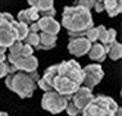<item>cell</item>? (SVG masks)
I'll return each instance as SVG.
<instances>
[{
    "mask_svg": "<svg viewBox=\"0 0 122 116\" xmlns=\"http://www.w3.org/2000/svg\"><path fill=\"white\" fill-rule=\"evenodd\" d=\"M91 41L82 35V37H69V43H68V51L71 53L72 56L81 57L84 55H87L90 50Z\"/></svg>",
    "mask_w": 122,
    "mask_h": 116,
    "instance_id": "obj_8",
    "label": "cell"
},
{
    "mask_svg": "<svg viewBox=\"0 0 122 116\" xmlns=\"http://www.w3.org/2000/svg\"><path fill=\"white\" fill-rule=\"evenodd\" d=\"M38 41H40V38H38V32H32V31H30V32L27 34V37L22 40L24 44H28V46H31L34 50L37 49Z\"/></svg>",
    "mask_w": 122,
    "mask_h": 116,
    "instance_id": "obj_20",
    "label": "cell"
},
{
    "mask_svg": "<svg viewBox=\"0 0 122 116\" xmlns=\"http://www.w3.org/2000/svg\"><path fill=\"white\" fill-rule=\"evenodd\" d=\"M12 28L16 34V40H24L25 37H27V34L30 32V28H28V25L27 24H24V22H19V21H13L12 22Z\"/></svg>",
    "mask_w": 122,
    "mask_h": 116,
    "instance_id": "obj_18",
    "label": "cell"
},
{
    "mask_svg": "<svg viewBox=\"0 0 122 116\" xmlns=\"http://www.w3.org/2000/svg\"><path fill=\"white\" fill-rule=\"evenodd\" d=\"M57 65H53V66H49L46 71H44V74H43V79H44V81H47L49 84H51L53 85V81H55V78L57 76Z\"/></svg>",
    "mask_w": 122,
    "mask_h": 116,
    "instance_id": "obj_19",
    "label": "cell"
},
{
    "mask_svg": "<svg viewBox=\"0 0 122 116\" xmlns=\"http://www.w3.org/2000/svg\"><path fill=\"white\" fill-rule=\"evenodd\" d=\"M57 72H59V75H63V76L69 78L71 81L81 85L82 68L76 60H63L60 63H57Z\"/></svg>",
    "mask_w": 122,
    "mask_h": 116,
    "instance_id": "obj_7",
    "label": "cell"
},
{
    "mask_svg": "<svg viewBox=\"0 0 122 116\" xmlns=\"http://www.w3.org/2000/svg\"><path fill=\"white\" fill-rule=\"evenodd\" d=\"M0 116H9V115H7L6 112H0Z\"/></svg>",
    "mask_w": 122,
    "mask_h": 116,
    "instance_id": "obj_34",
    "label": "cell"
},
{
    "mask_svg": "<svg viewBox=\"0 0 122 116\" xmlns=\"http://www.w3.org/2000/svg\"><path fill=\"white\" fill-rule=\"evenodd\" d=\"M28 28H30V31H32V32H40V28H38L37 22H32V24H30V25H28Z\"/></svg>",
    "mask_w": 122,
    "mask_h": 116,
    "instance_id": "obj_30",
    "label": "cell"
},
{
    "mask_svg": "<svg viewBox=\"0 0 122 116\" xmlns=\"http://www.w3.org/2000/svg\"><path fill=\"white\" fill-rule=\"evenodd\" d=\"M10 72V63L7 60L0 62V78H5L7 74Z\"/></svg>",
    "mask_w": 122,
    "mask_h": 116,
    "instance_id": "obj_25",
    "label": "cell"
},
{
    "mask_svg": "<svg viewBox=\"0 0 122 116\" xmlns=\"http://www.w3.org/2000/svg\"><path fill=\"white\" fill-rule=\"evenodd\" d=\"M6 60L10 63V72L12 71H25V72H31V71H37L38 68V59L30 55V56H13V55H7Z\"/></svg>",
    "mask_w": 122,
    "mask_h": 116,
    "instance_id": "obj_6",
    "label": "cell"
},
{
    "mask_svg": "<svg viewBox=\"0 0 122 116\" xmlns=\"http://www.w3.org/2000/svg\"><path fill=\"white\" fill-rule=\"evenodd\" d=\"M38 46L36 50H50V49H55L56 47V43H57V35L55 34H49V32H38Z\"/></svg>",
    "mask_w": 122,
    "mask_h": 116,
    "instance_id": "obj_13",
    "label": "cell"
},
{
    "mask_svg": "<svg viewBox=\"0 0 122 116\" xmlns=\"http://www.w3.org/2000/svg\"><path fill=\"white\" fill-rule=\"evenodd\" d=\"M87 55L90 56L91 60L97 62V63H102V62L106 59V46L99 43V41H94V43H91L90 50H88Z\"/></svg>",
    "mask_w": 122,
    "mask_h": 116,
    "instance_id": "obj_12",
    "label": "cell"
},
{
    "mask_svg": "<svg viewBox=\"0 0 122 116\" xmlns=\"http://www.w3.org/2000/svg\"><path fill=\"white\" fill-rule=\"evenodd\" d=\"M60 25L65 26L69 37H82V35H85L87 30H90L94 25V22L88 9L74 5L65 6Z\"/></svg>",
    "mask_w": 122,
    "mask_h": 116,
    "instance_id": "obj_1",
    "label": "cell"
},
{
    "mask_svg": "<svg viewBox=\"0 0 122 116\" xmlns=\"http://www.w3.org/2000/svg\"><path fill=\"white\" fill-rule=\"evenodd\" d=\"M15 21V18L12 16V13L7 12H0V26H7L12 25V22Z\"/></svg>",
    "mask_w": 122,
    "mask_h": 116,
    "instance_id": "obj_22",
    "label": "cell"
},
{
    "mask_svg": "<svg viewBox=\"0 0 122 116\" xmlns=\"http://www.w3.org/2000/svg\"><path fill=\"white\" fill-rule=\"evenodd\" d=\"M37 2H38V0H28V3H30V6H34V7H36Z\"/></svg>",
    "mask_w": 122,
    "mask_h": 116,
    "instance_id": "obj_31",
    "label": "cell"
},
{
    "mask_svg": "<svg viewBox=\"0 0 122 116\" xmlns=\"http://www.w3.org/2000/svg\"><path fill=\"white\" fill-rule=\"evenodd\" d=\"M115 40H116V31L113 28H109L107 30V43H106V46H109V44L113 43Z\"/></svg>",
    "mask_w": 122,
    "mask_h": 116,
    "instance_id": "obj_28",
    "label": "cell"
},
{
    "mask_svg": "<svg viewBox=\"0 0 122 116\" xmlns=\"http://www.w3.org/2000/svg\"><path fill=\"white\" fill-rule=\"evenodd\" d=\"M32 53H34V49L31 46H28V44H22L19 56H30V55H32Z\"/></svg>",
    "mask_w": 122,
    "mask_h": 116,
    "instance_id": "obj_27",
    "label": "cell"
},
{
    "mask_svg": "<svg viewBox=\"0 0 122 116\" xmlns=\"http://www.w3.org/2000/svg\"><path fill=\"white\" fill-rule=\"evenodd\" d=\"M80 87V84H76L74 81H71L69 78L63 76V75H59L55 78V81H53V90L57 91L59 94H62L65 96L66 99H69L75 91H76V88Z\"/></svg>",
    "mask_w": 122,
    "mask_h": 116,
    "instance_id": "obj_9",
    "label": "cell"
},
{
    "mask_svg": "<svg viewBox=\"0 0 122 116\" xmlns=\"http://www.w3.org/2000/svg\"><path fill=\"white\" fill-rule=\"evenodd\" d=\"M69 99L75 103V106L78 107V110L82 113L84 107H85V106L91 101V99H93V91L90 90V88L84 87V85H80V87L76 88V91H75L71 97H69Z\"/></svg>",
    "mask_w": 122,
    "mask_h": 116,
    "instance_id": "obj_10",
    "label": "cell"
},
{
    "mask_svg": "<svg viewBox=\"0 0 122 116\" xmlns=\"http://www.w3.org/2000/svg\"><path fill=\"white\" fill-rule=\"evenodd\" d=\"M118 103L109 96H93L91 101L84 107L82 116H115Z\"/></svg>",
    "mask_w": 122,
    "mask_h": 116,
    "instance_id": "obj_3",
    "label": "cell"
},
{
    "mask_svg": "<svg viewBox=\"0 0 122 116\" xmlns=\"http://www.w3.org/2000/svg\"><path fill=\"white\" fill-rule=\"evenodd\" d=\"M66 103H68L66 97L53 90V91L44 93V96L41 99V107L50 113H53V115H57V113L65 110Z\"/></svg>",
    "mask_w": 122,
    "mask_h": 116,
    "instance_id": "obj_4",
    "label": "cell"
},
{
    "mask_svg": "<svg viewBox=\"0 0 122 116\" xmlns=\"http://www.w3.org/2000/svg\"><path fill=\"white\" fill-rule=\"evenodd\" d=\"M106 57H109L110 60H119L122 57V46L121 43H118L116 40L110 43L109 46H106Z\"/></svg>",
    "mask_w": 122,
    "mask_h": 116,
    "instance_id": "obj_17",
    "label": "cell"
},
{
    "mask_svg": "<svg viewBox=\"0 0 122 116\" xmlns=\"http://www.w3.org/2000/svg\"><path fill=\"white\" fill-rule=\"evenodd\" d=\"M104 76V71L100 66V63H91V65H87L82 68V79H81V85L90 88H93L97 85Z\"/></svg>",
    "mask_w": 122,
    "mask_h": 116,
    "instance_id": "obj_5",
    "label": "cell"
},
{
    "mask_svg": "<svg viewBox=\"0 0 122 116\" xmlns=\"http://www.w3.org/2000/svg\"><path fill=\"white\" fill-rule=\"evenodd\" d=\"M53 3H55V0H38L36 7L38 10H46V9L53 7Z\"/></svg>",
    "mask_w": 122,
    "mask_h": 116,
    "instance_id": "obj_24",
    "label": "cell"
},
{
    "mask_svg": "<svg viewBox=\"0 0 122 116\" xmlns=\"http://www.w3.org/2000/svg\"><path fill=\"white\" fill-rule=\"evenodd\" d=\"M36 22L41 32H49V34H55V35L59 34L60 26H62L55 19V16H40Z\"/></svg>",
    "mask_w": 122,
    "mask_h": 116,
    "instance_id": "obj_11",
    "label": "cell"
},
{
    "mask_svg": "<svg viewBox=\"0 0 122 116\" xmlns=\"http://www.w3.org/2000/svg\"><path fill=\"white\" fill-rule=\"evenodd\" d=\"M55 15H56L55 7L46 9V10H38V16H55Z\"/></svg>",
    "mask_w": 122,
    "mask_h": 116,
    "instance_id": "obj_29",
    "label": "cell"
},
{
    "mask_svg": "<svg viewBox=\"0 0 122 116\" xmlns=\"http://www.w3.org/2000/svg\"><path fill=\"white\" fill-rule=\"evenodd\" d=\"M115 116H121V107H119V106H118V109L115 112Z\"/></svg>",
    "mask_w": 122,
    "mask_h": 116,
    "instance_id": "obj_33",
    "label": "cell"
},
{
    "mask_svg": "<svg viewBox=\"0 0 122 116\" xmlns=\"http://www.w3.org/2000/svg\"><path fill=\"white\" fill-rule=\"evenodd\" d=\"M104 12H107L110 18L118 16L122 10V0H103Z\"/></svg>",
    "mask_w": 122,
    "mask_h": 116,
    "instance_id": "obj_16",
    "label": "cell"
},
{
    "mask_svg": "<svg viewBox=\"0 0 122 116\" xmlns=\"http://www.w3.org/2000/svg\"><path fill=\"white\" fill-rule=\"evenodd\" d=\"M94 2H96V0H75V5H76V6H81V7H85V9H88V10H91L93 6H94Z\"/></svg>",
    "mask_w": 122,
    "mask_h": 116,
    "instance_id": "obj_26",
    "label": "cell"
},
{
    "mask_svg": "<svg viewBox=\"0 0 122 116\" xmlns=\"http://www.w3.org/2000/svg\"><path fill=\"white\" fill-rule=\"evenodd\" d=\"M22 41L21 40H15L9 47H7V50H9V55H13V56H19L21 53V49H22Z\"/></svg>",
    "mask_w": 122,
    "mask_h": 116,
    "instance_id": "obj_21",
    "label": "cell"
},
{
    "mask_svg": "<svg viewBox=\"0 0 122 116\" xmlns=\"http://www.w3.org/2000/svg\"><path fill=\"white\" fill-rule=\"evenodd\" d=\"M38 9L37 7H34V6H30L28 9H24V10H21L18 13V19L16 21H19V22H24V24H32V22H36L38 19Z\"/></svg>",
    "mask_w": 122,
    "mask_h": 116,
    "instance_id": "obj_14",
    "label": "cell"
},
{
    "mask_svg": "<svg viewBox=\"0 0 122 116\" xmlns=\"http://www.w3.org/2000/svg\"><path fill=\"white\" fill-rule=\"evenodd\" d=\"M97 41L106 46L107 43V28H104L103 25L97 26Z\"/></svg>",
    "mask_w": 122,
    "mask_h": 116,
    "instance_id": "obj_23",
    "label": "cell"
},
{
    "mask_svg": "<svg viewBox=\"0 0 122 116\" xmlns=\"http://www.w3.org/2000/svg\"><path fill=\"white\" fill-rule=\"evenodd\" d=\"M15 40H16V34H15V31L12 28V25L0 26V46L7 49Z\"/></svg>",
    "mask_w": 122,
    "mask_h": 116,
    "instance_id": "obj_15",
    "label": "cell"
},
{
    "mask_svg": "<svg viewBox=\"0 0 122 116\" xmlns=\"http://www.w3.org/2000/svg\"><path fill=\"white\" fill-rule=\"evenodd\" d=\"M5 84L10 91L16 93L21 99H28L34 94L37 88V81L40 78V74L37 71L25 72V71H12L5 76Z\"/></svg>",
    "mask_w": 122,
    "mask_h": 116,
    "instance_id": "obj_2",
    "label": "cell"
},
{
    "mask_svg": "<svg viewBox=\"0 0 122 116\" xmlns=\"http://www.w3.org/2000/svg\"><path fill=\"white\" fill-rule=\"evenodd\" d=\"M6 60V53H0V62H5Z\"/></svg>",
    "mask_w": 122,
    "mask_h": 116,
    "instance_id": "obj_32",
    "label": "cell"
}]
</instances>
